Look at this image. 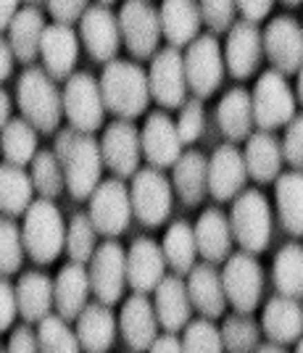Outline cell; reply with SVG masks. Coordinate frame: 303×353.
<instances>
[{
	"mask_svg": "<svg viewBox=\"0 0 303 353\" xmlns=\"http://www.w3.org/2000/svg\"><path fill=\"white\" fill-rule=\"evenodd\" d=\"M53 153L63 166V179H66L69 195L74 201H87L103 182L101 143L92 134H82L69 127L56 134Z\"/></svg>",
	"mask_w": 303,
	"mask_h": 353,
	"instance_id": "cell-1",
	"label": "cell"
},
{
	"mask_svg": "<svg viewBox=\"0 0 303 353\" xmlns=\"http://www.w3.org/2000/svg\"><path fill=\"white\" fill-rule=\"evenodd\" d=\"M98 82H101L106 111H111L124 121L143 117L148 111L150 85H148V72L137 61L116 59L111 63H106Z\"/></svg>",
	"mask_w": 303,
	"mask_h": 353,
	"instance_id": "cell-2",
	"label": "cell"
},
{
	"mask_svg": "<svg viewBox=\"0 0 303 353\" xmlns=\"http://www.w3.org/2000/svg\"><path fill=\"white\" fill-rule=\"evenodd\" d=\"M16 103L21 119H27L37 132H58L63 121V92L58 90L56 79L45 74L43 66H27L21 72L16 85Z\"/></svg>",
	"mask_w": 303,
	"mask_h": 353,
	"instance_id": "cell-3",
	"label": "cell"
},
{
	"mask_svg": "<svg viewBox=\"0 0 303 353\" xmlns=\"http://www.w3.org/2000/svg\"><path fill=\"white\" fill-rule=\"evenodd\" d=\"M24 250L35 264H53L66 245V221L53 201L37 198L24 214L21 224Z\"/></svg>",
	"mask_w": 303,
	"mask_h": 353,
	"instance_id": "cell-4",
	"label": "cell"
},
{
	"mask_svg": "<svg viewBox=\"0 0 303 353\" xmlns=\"http://www.w3.org/2000/svg\"><path fill=\"white\" fill-rule=\"evenodd\" d=\"M230 227L232 237L246 253H253V256L264 253L272 243V206L266 195L261 190L240 192L232 203Z\"/></svg>",
	"mask_w": 303,
	"mask_h": 353,
	"instance_id": "cell-5",
	"label": "cell"
},
{
	"mask_svg": "<svg viewBox=\"0 0 303 353\" xmlns=\"http://www.w3.org/2000/svg\"><path fill=\"white\" fill-rule=\"evenodd\" d=\"M251 103H253V124L259 127V132H275L280 127H288L295 119L298 101L288 79L275 69H269L256 79Z\"/></svg>",
	"mask_w": 303,
	"mask_h": 353,
	"instance_id": "cell-6",
	"label": "cell"
},
{
	"mask_svg": "<svg viewBox=\"0 0 303 353\" xmlns=\"http://www.w3.org/2000/svg\"><path fill=\"white\" fill-rule=\"evenodd\" d=\"M130 201H132V216L140 221L148 230H156L172 214V179L164 174L161 169L145 166L132 176L130 185Z\"/></svg>",
	"mask_w": 303,
	"mask_h": 353,
	"instance_id": "cell-7",
	"label": "cell"
},
{
	"mask_svg": "<svg viewBox=\"0 0 303 353\" xmlns=\"http://www.w3.org/2000/svg\"><path fill=\"white\" fill-rule=\"evenodd\" d=\"M182 63H185V79H188V90L193 98H211L224 79V53L219 37L214 34H201L195 37V43H190L182 53Z\"/></svg>",
	"mask_w": 303,
	"mask_h": 353,
	"instance_id": "cell-8",
	"label": "cell"
},
{
	"mask_svg": "<svg viewBox=\"0 0 303 353\" xmlns=\"http://www.w3.org/2000/svg\"><path fill=\"white\" fill-rule=\"evenodd\" d=\"M63 117L69 127L82 134L98 132L106 121V103L101 95V82L90 72H74L63 88Z\"/></svg>",
	"mask_w": 303,
	"mask_h": 353,
	"instance_id": "cell-9",
	"label": "cell"
},
{
	"mask_svg": "<svg viewBox=\"0 0 303 353\" xmlns=\"http://www.w3.org/2000/svg\"><path fill=\"white\" fill-rule=\"evenodd\" d=\"M119 32L121 45L130 50L132 59L148 61L159 53L161 43V21L159 6L148 0H130L119 11Z\"/></svg>",
	"mask_w": 303,
	"mask_h": 353,
	"instance_id": "cell-10",
	"label": "cell"
},
{
	"mask_svg": "<svg viewBox=\"0 0 303 353\" xmlns=\"http://www.w3.org/2000/svg\"><path fill=\"white\" fill-rule=\"evenodd\" d=\"M222 285L232 309L237 314H253L264 295V269L259 259L246 250L232 253L222 269Z\"/></svg>",
	"mask_w": 303,
	"mask_h": 353,
	"instance_id": "cell-11",
	"label": "cell"
},
{
	"mask_svg": "<svg viewBox=\"0 0 303 353\" xmlns=\"http://www.w3.org/2000/svg\"><path fill=\"white\" fill-rule=\"evenodd\" d=\"M87 216L92 221L95 232L103 237H119L127 232L132 221V201L130 188L124 185V179H103L98 190L90 195V211Z\"/></svg>",
	"mask_w": 303,
	"mask_h": 353,
	"instance_id": "cell-12",
	"label": "cell"
},
{
	"mask_svg": "<svg viewBox=\"0 0 303 353\" xmlns=\"http://www.w3.org/2000/svg\"><path fill=\"white\" fill-rule=\"evenodd\" d=\"M264 56L272 63V69L282 77L298 74L303 66V27L295 16H275L269 19L266 30H261Z\"/></svg>",
	"mask_w": 303,
	"mask_h": 353,
	"instance_id": "cell-13",
	"label": "cell"
},
{
	"mask_svg": "<svg viewBox=\"0 0 303 353\" xmlns=\"http://www.w3.org/2000/svg\"><path fill=\"white\" fill-rule=\"evenodd\" d=\"M90 290L98 303L114 306L127 290V250L116 240H106L98 245L90 261Z\"/></svg>",
	"mask_w": 303,
	"mask_h": 353,
	"instance_id": "cell-14",
	"label": "cell"
},
{
	"mask_svg": "<svg viewBox=\"0 0 303 353\" xmlns=\"http://www.w3.org/2000/svg\"><path fill=\"white\" fill-rule=\"evenodd\" d=\"M98 143H101L103 166H108L116 179H127L140 172L143 145H140V130L135 127V121H124V119L111 121L108 127H103V137Z\"/></svg>",
	"mask_w": 303,
	"mask_h": 353,
	"instance_id": "cell-15",
	"label": "cell"
},
{
	"mask_svg": "<svg viewBox=\"0 0 303 353\" xmlns=\"http://www.w3.org/2000/svg\"><path fill=\"white\" fill-rule=\"evenodd\" d=\"M148 85H150V101H156L161 108H182L188 101V79H185L182 50L169 48V45L161 48L150 59Z\"/></svg>",
	"mask_w": 303,
	"mask_h": 353,
	"instance_id": "cell-16",
	"label": "cell"
},
{
	"mask_svg": "<svg viewBox=\"0 0 303 353\" xmlns=\"http://www.w3.org/2000/svg\"><path fill=\"white\" fill-rule=\"evenodd\" d=\"M79 40L90 53V59L98 63L116 61L121 48V32H119V16L111 11V3H92L79 21Z\"/></svg>",
	"mask_w": 303,
	"mask_h": 353,
	"instance_id": "cell-17",
	"label": "cell"
},
{
	"mask_svg": "<svg viewBox=\"0 0 303 353\" xmlns=\"http://www.w3.org/2000/svg\"><path fill=\"white\" fill-rule=\"evenodd\" d=\"M140 145H143L145 161L153 169H172L182 156V143L177 134V124L169 114L153 111L145 119V127L140 130Z\"/></svg>",
	"mask_w": 303,
	"mask_h": 353,
	"instance_id": "cell-18",
	"label": "cell"
},
{
	"mask_svg": "<svg viewBox=\"0 0 303 353\" xmlns=\"http://www.w3.org/2000/svg\"><path fill=\"white\" fill-rule=\"evenodd\" d=\"M248 182L243 150L232 143L219 145L208 159V192L219 203L235 201Z\"/></svg>",
	"mask_w": 303,
	"mask_h": 353,
	"instance_id": "cell-19",
	"label": "cell"
},
{
	"mask_svg": "<svg viewBox=\"0 0 303 353\" xmlns=\"http://www.w3.org/2000/svg\"><path fill=\"white\" fill-rule=\"evenodd\" d=\"M222 53H224V66L235 79H251L259 72V63L264 59L261 30L248 21H235V27L227 32V43Z\"/></svg>",
	"mask_w": 303,
	"mask_h": 353,
	"instance_id": "cell-20",
	"label": "cell"
},
{
	"mask_svg": "<svg viewBox=\"0 0 303 353\" xmlns=\"http://www.w3.org/2000/svg\"><path fill=\"white\" fill-rule=\"evenodd\" d=\"M119 332L132 353H148L153 340L159 338V319L153 301L148 295L132 293L119 311Z\"/></svg>",
	"mask_w": 303,
	"mask_h": 353,
	"instance_id": "cell-21",
	"label": "cell"
},
{
	"mask_svg": "<svg viewBox=\"0 0 303 353\" xmlns=\"http://www.w3.org/2000/svg\"><path fill=\"white\" fill-rule=\"evenodd\" d=\"M166 259L156 240L137 237L132 240L127 250V285L135 293L148 295L159 288V282L166 277Z\"/></svg>",
	"mask_w": 303,
	"mask_h": 353,
	"instance_id": "cell-22",
	"label": "cell"
},
{
	"mask_svg": "<svg viewBox=\"0 0 303 353\" xmlns=\"http://www.w3.org/2000/svg\"><path fill=\"white\" fill-rule=\"evenodd\" d=\"M188 295L193 309L201 314L203 319L217 322L219 316H224L227 311V295H224V285H222V269L217 264H195L190 269L188 280Z\"/></svg>",
	"mask_w": 303,
	"mask_h": 353,
	"instance_id": "cell-23",
	"label": "cell"
},
{
	"mask_svg": "<svg viewBox=\"0 0 303 353\" xmlns=\"http://www.w3.org/2000/svg\"><path fill=\"white\" fill-rule=\"evenodd\" d=\"M79 59V34L74 27L48 24L40 43V61L50 79H69Z\"/></svg>",
	"mask_w": 303,
	"mask_h": 353,
	"instance_id": "cell-24",
	"label": "cell"
},
{
	"mask_svg": "<svg viewBox=\"0 0 303 353\" xmlns=\"http://www.w3.org/2000/svg\"><path fill=\"white\" fill-rule=\"evenodd\" d=\"M153 309H156V319L164 332L177 335L179 330H185L193 316V303H190L185 280L177 274H166L153 290Z\"/></svg>",
	"mask_w": 303,
	"mask_h": 353,
	"instance_id": "cell-25",
	"label": "cell"
},
{
	"mask_svg": "<svg viewBox=\"0 0 303 353\" xmlns=\"http://www.w3.org/2000/svg\"><path fill=\"white\" fill-rule=\"evenodd\" d=\"M90 272L82 264H69L58 269L53 280V309L63 322H77V316L90 303Z\"/></svg>",
	"mask_w": 303,
	"mask_h": 353,
	"instance_id": "cell-26",
	"label": "cell"
},
{
	"mask_svg": "<svg viewBox=\"0 0 303 353\" xmlns=\"http://www.w3.org/2000/svg\"><path fill=\"white\" fill-rule=\"evenodd\" d=\"M195 230V245H198V253L208 264H222L232 256V227H230V216L222 211L219 206L206 208L198 221L193 224Z\"/></svg>",
	"mask_w": 303,
	"mask_h": 353,
	"instance_id": "cell-27",
	"label": "cell"
},
{
	"mask_svg": "<svg viewBox=\"0 0 303 353\" xmlns=\"http://www.w3.org/2000/svg\"><path fill=\"white\" fill-rule=\"evenodd\" d=\"M261 332L275 345L298 343L303 335V303L285 295H275L272 301H266L261 314Z\"/></svg>",
	"mask_w": 303,
	"mask_h": 353,
	"instance_id": "cell-28",
	"label": "cell"
},
{
	"mask_svg": "<svg viewBox=\"0 0 303 353\" xmlns=\"http://www.w3.org/2000/svg\"><path fill=\"white\" fill-rule=\"evenodd\" d=\"M77 340L85 353H108L116 343L119 319L114 316L111 306L106 303H87L85 311L77 316Z\"/></svg>",
	"mask_w": 303,
	"mask_h": 353,
	"instance_id": "cell-29",
	"label": "cell"
},
{
	"mask_svg": "<svg viewBox=\"0 0 303 353\" xmlns=\"http://www.w3.org/2000/svg\"><path fill=\"white\" fill-rule=\"evenodd\" d=\"M159 21H161V40H166L169 48H188L201 37V14L198 3L190 0H166L159 6Z\"/></svg>",
	"mask_w": 303,
	"mask_h": 353,
	"instance_id": "cell-30",
	"label": "cell"
},
{
	"mask_svg": "<svg viewBox=\"0 0 303 353\" xmlns=\"http://www.w3.org/2000/svg\"><path fill=\"white\" fill-rule=\"evenodd\" d=\"M48 27L43 16V6L27 3L19 8L16 19L11 21L8 30V45L14 50V59L21 61L24 66H32L40 59V43H43V32Z\"/></svg>",
	"mask_w": 303,
	"mask_h": 353,
	"instance_id": "cell-31",
	"label": "cell"
},
{
	"mask_svg": "<svg viewBox=\"0 0 303 353\" xmlns=\"http://www.w3.org/2000/svg\"><path fill=\"white\" fill-rule=\"evenodd\" d=\"M172 190L185 206L195 208L208 195V159L198 150H182L172 166Z\"/></svg>",
	"mask_w": 303,
	"mask_h": 353,
	"instance_id": "cell-32",
	"label": "cell"
},
{
	"mask_svg": "<svg viewBox=\"0 0 303 353\" xmlns=\"http://www.w3.org/2000/svg\"><path fill=\"white\" fill-rule=\"evenodd\" d=\"M243 161H246L248 176L259 185L277 182V176L282 174V143L272 132H253L246 140L243 150Z\"/></svg>",
	"mask_w": 303,
	"mask_h": 353,
	"instance_id": "cell-33",
	"label": "cell"
},
{
	"mask_svg": "<svg viewBox=\"0 0 303 353\" xmlns=\"http://www.w3.org/2000/svg\"><path fill=\"white\" fill-rule=\"evenodd\" d=\"M16 306L27 324H40L53 314V280L45 272H24L16 282Z\"/></svg>",
	"mask_w": 303,
	"mask_h": 353,
	"instance_id": "cell-34",
	"label": "cell"
},
{
	"mask_svg": "<svg viewBox=\"0 0 303 353\" xmlns=\"http://www.w3.org/2000/svg\"><path fill=\"white\" fill-rule=\"evenodd\" d=\"M217 121L222 134L235 143H243L253 134V103L246 88H232L217 105Z\"/></svg>",
	"mask_w": 303,
	"mask_h": 353,
	"instance_id": "cell-35",
	"label": "cell"
},
{
	"mask_svg": "<svg viewBox=\"0 0 303 353\" xmlns=\"http://www.w3.org/2000/svg\"><path fill=\"white\" fill-rule=\"evenodd\" d=\"M35 185L27 169L14 166V163H0V216H24L27 208L35 203Z\"/></svg>",
	"mask_w": 303,
	"mask_h": 353,
	"instance_id": "cell-36",
	"label": "cell"
},
{
	"mask_svg": "<svg viewBox=\"0 0 303 353\" xmlns=\"http://www.w3.org/2000/svg\"><path fill=\"white\" fill-rule=\"evenodd\" d=\"M275 201L285 232L303 237V172H285L277 176Z\"/></svg>",
	"mask_w": 303,
	"mask_h": 353,
	"instance_id": "cell-37",
	"label": "cell"
},
{
	"mask_svg": "<svg viewBox=\"0 0 303 353\" xmlns=\"http://www.w3.org/2000/svg\"><path fill=\"white\" fill-rule=\"evenodd\" d=\"M161 250H164V259H166V266L172 269V274L188 277L190 269L195 266V256H198L193 224L182 219L174 221L161 240Z\"/></svg>",
	"mask_w": 303,
	"mask_h": 353,
	"instance_id": "cell-38",
	"label": "cell"
},
{
	"mask_svg": "<svg viewBox=\"0 0 303 353\" xmlns=\"http://www.w3.org/2000/svg\"><path fill=\"white\" fill-rule=\"evenodd\" d=\"M0 153L6 156V163L27 169L37 156V130L27 119H11L0 132Z\"/></svg>",
	"mask_w": 303,
	"mask_h": 353,
	"instance_id": "cell-39",
	"label": "cell"
},
{
	"mask_svg": "<svg viewBox=\"0 0 303 353\" xmlns=\"http://www.w3.org/2000/svg\"><path fill=\"white\" fill-rule=\"evenodd\" d=\"M272 280L280 290L277 295L285 298H303V245L301 243H288L277 250L272 261Z\"/></svg>",
	"mask_w": 303,
	"mask_h": 353,
	"instance_id": "cell-40",
	"label": "cell"
},
{
	"mask_svg": "<svg viewBox=\"0 0 303 353\" xmlns=\"http://www.w3.org/2000/svg\"><path fill=\"white\" fill-rule=\"evenodd\" d=\"M224 353H256L261 345V324L251 314H232L219 327Z\"/></svg>",
	"mask_w": 303,
	"mask_h": 353,
	"instance_id": "cell-41",
	"label": "cell"
},
{
	"mask_svg": "<svg viewBox=\"0 0 303 353\" xmlns=\"http://www.w3.org/2000/svg\"><path fill=\"white\" fill-rule=\"evenodd\" d=\"M29 176H32L35 190L40 192V198H45V201L58 198L66 188L63 166H61L53 150H37L35 161L29 163Z\"/></svg>",
	"mask_w": 303,
	"mask_h": 353,
	"instance_id": "cell-42",
	"label": "cell"
},
{
	"mask_svg": "<svg viewBox=\"0 0 303 353\" xmlns=\"http://www.w3.org/2000/svg\"><path fill=\"white\" fill-rule=\"evenodd\" d=\"M63 250L69 253L72 264H90L95 250H98V232L87 214H74L66 224V245Z\"/></svg>",
	"mask_w": 303,
	"mask_h": 353,
	"instance_id": "cell-43",
	"label": "cell"
},
{
	"mask_svg": "<svg viewBox=\"0 0 303 353\" xmlns=\"http://www.w3.org/2000/svg\"><path fill=\"white\" fill-rule=\"evenodd\" d=\"M37 343L40 353H82L77 332L58 314H50L37 324Z\"/></svg>",
	"mask_w": 303,
	"mask_h": 353,
	"instance_id": "cell-44",
	"label": "cell"
},
{
	"mask_svg": "<svg viewBox=\"0 0 303 353\" xmlns=\"http://www.w3.org/2000/svg\"><path fill=\"white\" fill-rule=\"evenodd\" d=\"M24 240L21 227L8 216H0V277H11L24 264Z\"/></svg>",
	"mask_w": 303,
	"mask_h": 353,
	"instance_id": "cell-45",
	"label": "cell"
},
{
	"mask_svg": "<svg viewBox=\"0 0 303 353\" xmlns=\"http://www.w3.org/2000/svg\"><path fill=\"white\" fill-rule=\"evenodd\" d=\"M179 343H182V353H224L219 327L203 316L185 327Z\"/></svg>",
	"mask_w": 303,
	"mask_h": 353,
	"instance_id": "cell-46",
	"label": "cell"
},
{
	"mask_svg": "<svg viewBox=\"0 0 303 353\" xmlns=\"http://www.w3.org/2000/svg\"><path fill=\"white\" fill-rule=\"evenodd\" d=\"M177 134H179V143L182 148L198 143L206 127V111H203V101L198 98H188L185 105L179 108V117H177Z\"/></svg>",
	"mask_w": 303,
	"mask_h": 353,
	"instance_id": "cell-47",
	"label": "cell"
},
{
	"mask_svg": "<svg viewBox=\"0 0 303 353\" xmlns=\"http://www.w3.org/2000/svg\"><path fill=\"white\" fill-rule=\"evenodd\" d=\"M198 14H201V24L208 27V34H222L235 27V3L232 0H203L198 3Z\"/></svg>",
	"mask_w": 303,
	"mask_h": 353,
	"instance_id": "cell-48",
	"label": "cell"
},
{
	"mask_svg": "<svg viewBox=\"0 0 303 353\" xmlns=\"http://www.w3.org/2000/svg\"><path fill=\"white\" fill-rule=\"evenodd\" d=\"M282 143V159L288 163L293 172H303V114L290 121L285 127V137L280 140Z\"/></svg>",
	"mask_w": 303,
	"mask_h": 353,
	"instance_id": "cell-49",
	"label": "cell"
},
{
	"mask_svg": "<svg viewBox=\"0 0 303 353\" xmlns=\"http://www.w3.org/2000/svg\"><path fill=\"white\" fill-rule=\"evenodd\" d=\"M45 8H48V14L53 16V24L74 27V24L82 21V16L90 8V3H85V0H72V3L69 0H50Z\"/></svg>",
	"mask_w": 303,
	"mask_h": 353,
	"instance_id": "cell-50",
	"label": "cell"
},
{
	"mask_svg": "<svg viewBox=\"0 0 303 353\" xmlns=\"http://www.w3.org/2000/svg\"><path fill=\"white\" fill-rule=\"evenodd\" d=\"M6 353H40L37 330H32L27 322L14 327L11 338H8V345H6Z\"/></svg>",
	"mask_w": 303,
	"mask_h": 353,
	"instance_id": "cell-51",
	"label": "cell"
},
{
	"mask_svg": "<svg viewBox=\"0 0 303 353\" xmlns=\"http://www.w3.org/2000/svg\"><path fill=\"white\" fill-rule=\"evenodd\" d=\"M19 316L16 306V285L8 282V277H0V332L14 327V319Z\"/></svg>",
	"mask_w": 303,
	"mask_h": 353,
	"instance_id": "cell-52",
	"label": "cell"
},
{
	"mask_svg": "<svg viewBox=\"0 0 303 353\" xmlns=\"http://www.w3.org/2000/svg\"><path fill=\"white\" fill-rule=\"evenodd\" d=\"M235 8H237V14L243 16L240 21H248L253 27H259L261 21L269 19L275 3H269V0H240V3H235Z\"/></svg>",
	"mask_w": 303,
	"mask_h": 353,
	"instance_id": "cell-53",
	"label": "cell"
},
{
	"mask_svg": "<svg viewBox=\"0 0 303 353\" xmlns=\"http://www.w3.org/2000/svg\"><path fill=\"white\" fill-rule=\"evenodd\" d=\"M14 50H11V45H8V37H3L0 34V85L14 74Z\"/></svg>",
	"mask_w": 303,
	"mask_h": 353,
	"instance_id": "cell-54",
	"label": "cell"
},
{
	"mask_svg": "<svg viewBox=\"0 0 303 353\" xmlns=\"http://www.w3.org/2000/svg\"><path fill=\"white\" fill-rule=\"evenodd\" d=\"M148 353H182V343L172 332H164V335L153 340V345H150Z\"/></svg>",
	"mask_w": 303,
	"mask_h": 353,
	"instance_id": "cell-55",
	"label": "cell"
},
{
	"mask_svg": "<svg viewBox=\"0 0 303 353\" xmlns=\"http://www.w3.org/2000/svg\"><path fill=\"white\" fill-rule=\"evenodd\" d=\"M19 8H21L19 3H6V0H0V34L11 30V21L16 19Z\"/></svg>",
	"mask_w": 303,
	"mask_h": 353,
	"instance_id": "cell-56",
	"label": "cell"
},
{
	"mask_svg": "<svg viewBox=\"0 0 303 353\" xmlns=\"http://www.w3.org/2000/svg\"><path fill=\"white\" fill-rule=\"evenodd\" d=\"M11 108H14V105H11V95L0 88V132H3L6 124L11 121Z\"/></svg>",
	"mask_w": 303,
	"mask_h": 353,
	"instance_id": "cell-57",
	"label": "cell"
},
{
	"mask_svg": "<svg viewBox=\"0 0 303 353\" xmlns=\"http://www.w3.org/2000/svg\"><path fill=\"white\" fill-rule=\"evenodd\" d=\"M256 353H288L285 351V345H275V343H261L259 351Z\"/></svg>",
	"mask_w": 303,
	"mask_h": 353,
	"instance_id": "cell-58",
	"label": "cell"
},
{
	"mask_svg": "<svg viewBox=\"0 0 303 353\" xmlns=\"http://www.w3.org/2000/svg\"><path fill=\"white\" fill-rule=\"evenodd\" d=\"M295 92H298V101L303 105V66L298 69V85H295Z\"/></svg>",
	"mask_w": 303,
	"mask_h": 353,
	"instance_id": "cell-59",
	"label": "cell"
},
{
	"mask_svg": "<svg viewBox=\"0 0 303 353\" xmlns=\"http://www.w3.org/2000/svg\"><path fill=\"white\" fill-rule=\"evenodd\" d=\"M295 353H303V335L298 338V343H295Z\"/></svg>",
	"mask_w": 303,
	"mask_h": 353,
	"instance_id": "cell-60",
	"label": "cell"
},
{
	"mask_svg": "<svg viewBox=\"0 0 303 353\" xmlns=\"http://www.w3.org/2000/svg\"><path fill=\"white\" fill-rule=\"evenodd\" d=\"M0 353H6V348H3V345H0Z\"/></svg>",
	"mask_w": 303,
	"mask_h": 353,
	"instance_id": "cell-61",
	"label": "cell"
},
{
	"mask_svg": "<svg viewBox=\"0 0 303 353\" xmlns=\"http://www.w3.org/2000/svg\"><path fill=\"white\" fill-rule=\"evenodd\" d=\"M301 27H303V24H301Z\"/></svg>",
	"mask_w": 303,
	"mask_h": 353,
	"instance_id": "cell-62",
	"label": "cell"
}]
</instances>
